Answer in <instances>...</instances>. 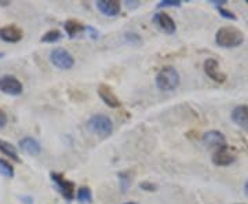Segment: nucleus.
<instances>
[{
	"mask_svg": "<svg viewBox=\"0 0 248 204\" xmlns=\"http://www.w3.org/2000/svg\"><path fill=\"white\" fill-rule=\"evenodd\" d=\"M215 43L222 48H234L244 43V33L236 27H222L215 33Z\"/></svg>",
	"mask_w": 248,
	"mask_h": 204,
	"instance_id": "1",
	"label": "nucleus"
},
{
	"mask_svg": "<svg viewBox=\"0 0 248 204\" xmlns=\"http://www.w3.org/2000/svg\"><path fill=\"white\" fill-rule=\"evenodd\" d=\"M181 76L175 68L164 66L156 76V86L161 91H172L179 86Z\"/></svg>",
	"mask_w": 248,
	"mask_h": 204,
	"instance_id": "2",
	"label": "nucleus"
},
{
	"mask_svg": "<svg viewBox=\"0 0 248 204\" xmlns=\"http://www.w3.org/2000/svg\"><path fill=\"white\" fill-rule=\"evenodd\" d=\"M86 127H87L90 133L97 135V137H101V138H105L113 131L112 120L105 115L91 116L87 120V123H86Z\"/></svg>",
	"mask_w": 248,
	"mask_h": 204,
	"instance_id": "3",
	"label": "nucleus"
},
{
	"mask_svg": "<svg viewBox=\"0 0 248 204\" xmlns=\"http://www.w3.org/2000/svg\"><path fill=\"white\" fill-rule=\"evenodd\" d=\"M50 60L55 68L62 69V71H69L75 65V58L68 50L62 48V47H57L50 53Z\"/></svg>",
	"mask_w": 248,
	"mask_h": 204,
	"instance_id": "4",
	"label": "nucleus"
},
{
	"mask_svg": "<svg viewBox=\"0 0 248 204\" xmlns=\"http://www.w3.org/2000/svg\"><path fill=\"white\" fill-rule=\"evenodd\" d=\"M0 91L3 94L17 97V95L22 94L24 86H22V83L16 76H13V75H4V76L0 78Z\"/></svg>",
	"mask_w": 248,
	"mask_h": 204,
	"instance_id": "5",
	"label": "nucleus"
},
{
	"mask_svg": "<svg viewBox=\"0 0 248 204\" xmlns=\"http://www.w3.org/2000/svg\"><path fill=\"white\" fill-rule=\"evenodd\" d=\"M51 179H53L54 184L57 185V188L60 189L61 195L68 202L73 200V197H75V184L72 181H68L62 174H58V173H51Z\"/></svg>",
	"mask_w": 248,
	"mask_h": 204,
	"instance_id": "6",
	"label": "nucleus"
},
{
	"mask_svg": "<svg viewBox=\"0 0 248 204\" xmlns=\"http://www.w3.org/2000/svg\"><path fill=\"white\" fill-rule=\"evenodd\" d=\"M236 161L234 153L229 149V146H223L221 149H217L213 155V163L218 167H226Z\"/></svg>",
	"mask_w": 248,
	"mask_h": 204,
	"instance_id": "7",
	"label": "nucleus"
},
{
	"mask_svg": "<svg viewBox=\"0 0 248 204\" xmlns=\"http://www.w3.org/2000/svg\"><path fill=\"white\" fill-rule=\"evenodd\" d=\"M204 72H205V75L210 79L217 81V83H225L226 81V75L223 72H221L219 63L214 58L205 60V63H204Z\"/></svg>",
	"mask_w": 248,
	"mask_h": 204,
	"instance_id": "8",
	"label": "nucleus"
},
{
	"mask_svg": "<svg viewBox=\"0 0 248 204\" xmlns=\"http://www.w3.org/2000/svg\"><path fill=\"white\" fill-rule=\"evenodd\" d=\"M153 22L156 24V27L159 28L160 31H163V32L167 33V35H172V33H175V31H177L175 21L170 17L167 13H157V14L153 17Z\"/></svg>",
	"mask_w": 248,
	"mask_h": 204,
	"instance_id": "9",
	"label": "nucleus"
},
{
	"mask_svg": "<svg viewBox=\"0 0 248 204\" xmlns=\"http://www.w3.org/2000/svg\"><path fill=\"white\" fill-rule=\"evenodd\" d=\"M203 141L205 145H208V148H214L215 151L217 149H221L223 146H228L226 145V138L221 131H217V130H211V131H207L203 135Z\"/></svg>",
	"mask_w": 248,
	"mask_h": 204,
	"instance_id": "10",
	"label": "nucleus"
},
{
	"mask_svg": "<svg viewBox=\"0 0 248 204\" xmlns=\"http://www.w3.org/2000/svg\"><path fill=\"white\" fill-rule=\"evenodd\" d=\"M22 29L17 25H7V27L0 28V40L6 43H18L22 39Z\"/></svg>",
	"mask_w": 248,
	"mask_h": 204,
	"instance_id": "11",
	"label": "nucleus"
},
{
	"mask_svg": "<svg viewBox=\"0 0 248 204\" xmlns=\"http://www.w3.org/2000/svg\"><path fill=\"white\" fill-rule=\"evenodd\" d=\"M95 6L107 17H116L122 9V4L119 0H98Z\"/></svg>",
	"mask_w": 248,
	"mask_h": 204,
	"instance_id": "12",
	"label": "nucleus"
},
{
	"mask_svg": "<svg viewBox=\"0 0 248 204\" xmlns=\"http://www.w3.org/2000/svg\"><path fill=\"white\" fill-rule=\"evenodd\" d=\"M98 95L99 98L107 104L109 108H119L120 107V101L119 98L116 97V94L113 93V90L110 89L108 84H99L98 87Z\"/></svg>",
	"mask_w": 248,
	"mask_h": 204,
	"instance_id": "13",
	"label": "nucleus"
},
{
	"mask_svg": "<svg viewBox=\"0 0 248 204\" xmlns=\"http://www.w3.org/2000/svg\"><path fill=\"white\" fill-rule=\"evenodd\" d=\"M232 120L240 128L248 131V105H239L232 112Z\"/></svg>",
	"mask_w": 248,
	"mask_h": 204,
	"instance_id": "14",
	"label": "nucleus"
},
{
	"mask_svg": "<svg viewBox=\"0 0 248 204\" xmlns=\"http://www.w3.org/2000/svg\"><path fill=\"white\" fill-rule=\"evenodd\" d=\"M19 148L21 151L25 152L27 155H31V156H37L40 152H42V146L40 143L36 141L35 138L32 137H25L19 141Z\"/></svg>",
	"mask_w": 248,
	"mask_h": 204,
	"instance_id": "15",
	"label": "nucleus"
},
{
	"mask_svg": "<svg viewBox=\"0 0 248 204\" xmlns=\"http://www.w3.org/2000/svg\"><path fill=\"white\" fill-rule=\"evenodd\" d=\"M63 28H65V32L68 33L69 37H75V36H78L80 32H83L86 29L84 25L81 22H79V21H76V19H68L65 22Z\"/></svg>",
	"mask_w": 248,
	"mask_h": 204,
	"instance_id": "16",
	"label": "nucleus"
},
{
	"mask_svg": "<svg viewBox=\"0 0 248 204\" xmlns=\"http://www.w3.org/2000/svg\"><path fill=\"white\" fill-rule=\"evenodd\" d=\"M0 152H1L3 155L9 156L10 159H13L14 161H19L17 149H16L14 145H11L10 142L4 141V140H0Z\"/></svg>",
	"mask_w": 248,
	"mask_h": 204,
	"instance_id": "17",
	"label": "nucleus"
},
{
	"mask_svg": "<svg viewBox=\"0 0 248 204\" xmlns=\"http://www.w3.org/2000/svg\"><path fill=\"white\" fill-rule=\"evenodd\" d=\"M78 200L81 204H91L93 203V193L91 189L87 187H81L78 189Z\"/></svg>",
	"mask_w": 248,
	"mask_h": 204,
	"instance_id": "18",
	"label": "nucleus"
},
{
	"mask_svg": "<svg viewBox=\"0 0 248 204\" xmlns=\"http://www.w3.org/2000/svg\"><path fill=\"white\" fill-rule=\"evenodd\" d=\"M61 37V32H60L58 29H51V31L46 32L45 35H43L42 42H43V43H55V42H58Z\"/></svg>",
	"mask_w": 248,
	"mask_h": 204,
	"instance_id": "19",
	"label": "nucleus"
},
{
	"mask_svg": "<svg viewBox=\"0 0 248 204\" xmlns=\"http://www.w3.org/2000/svg\"><path fill=\"white\" fill-rule=\"evenodd\" d=\"M0 174L3 177L13 178L14 177V167L10 164L7 160L0 159Z\"/></svg>",
	"mask_w": 248,
	"mask_h": 204,
	"instance_id": "20",
	"label": "nucleus"
},
{
	"mask_svg": "<svg viewBox=\"0 0 248 204\" xmlns=\"http://www.w3.org/2000/svg\"><path fill=\"white\" fill-rule=\"evenodd\" d=\"M119 181H120V187H122V190L125 192L128 185L131 184V178H130V173L125 171V173H120L119 174Z\"/></svg>",
	"mask_w": 248,
	"mask_h": 204,
	"instance_id": "21",
	"label": "nucleus"
},
{
	"mask_svg": "<svg viewBox=\"0 0 248 204\" xmlns=\"http://www.w3.org/2000/svg\"><path fill=\"white\" fill-rule=\"evenodd\" d=\"M181 4V0H163L159 3V7H179Z\"/></svg>",
	"mask_w": 248,
	"mask_h": 204,
	"instance_id": "22",
	"label": "nucleus"
},
{
	"mask_svg": "<svg viewBox=\"0 0 248 204\" xmlns=\"http://www.w3.org/2000/svg\"><path fill=\"white\" fill-rule=\"evenodd\" d=\"M217 9H218L219 14H221L223 18H228V19H232V21H236V19H237V17L232 13L231 10H226L223 9V7H217Z\"/></svg>",
	"mask_w": 248,
	"mask_h": 204,
	"instance_id": "23",
	"label": "nucleus"
},
{
	"mask_svg": "<svg viewBox=\"0 0 248 204\" xmlns=\"http://www.w3.org/2000/svg\"><path fill=\"white\" fill-rule=\"evenodd\" d=\"M140 188L143 189V190H146V192H155V190H157V185H155V184H152L149 181H143L140 184Z\"/></svg>",
	"mask_w": 248,
	"mask_h": 204,
	"instance_id": "24",
	"label": "nucleus"
},
{
	"mask_svg": "<svg viewBox=\"0 0 248 204\" xmlns=\"http://www.w3.org/2000/svg\"><path fill=\"white\" fill-rule=\"evenodd\" d=\"M6 125H7V115H6V112H3V110L0 109V130H1Z\"/></svg>",
	"mask_w": 248,
	"mask_h": 204,
	"instance_id": "25",
	"label": "nucleus"
},
{
	"mask_svg": "<svg viewBox=\"0 0 248 204\" xmlns=\"http://www.w3.org/2000/svg\"><path fill=\"white\" fill-rule=\"evenodd\" d=\"M125 6H127L128 9H135V7L140 6V1H135V0H134V3H131V1H125Z\"/></svg>",
	"mask_w": 248,
	"mask_h": 204,
	"instance_id": "26",
	"label": "nucleus"
},
{
	"mask_svg": "<svg viewBox=\"0 0 248 204\" xmlns=\"http://www.w3.org/2000/svg\"><path fill=\"white\" fill-rule=\"evenodd\" d=\"M244 193H246V196L248 197V181L246 182V185H244Z\"/></svg>",
	"mask_w": 248,
	"mask_h": 204,
	"instance_id": "27",
	"label": "nucleus"
},
{
	"mask_svg": "<svg viewBox=\"0 0 248 204\" xmlns=\"http://www.w3.org/2000/svg\"><path fill=\"white\" fill-rule=\"evenodd\" d=\"M3 55H4V53H0V58H1V57H3Z\"/></svg>",
	"mask_w": 248,
	"mask_h": 204,
	"instance_id": "28",
	"label": "nucleus"
},
{
	"mask_svg": "<svg viewBox=\"0 0 248 204\" xmlns=\"http://www.w3.org/2000/svg\"><path fill=\"white\" fill-rule=\"evenodd\" d=\"M124 204H137V203H133V202H130V203H124Z\"/></svg>",
	"mask_w": 248,
	"mask_h": 204,
	"instance_id": "29",
	"label": "nucleus"
},
{
	"mask_svg": "<svg viewBox=\"0 0 248 204\" xmlns=\"http://www.w3.org/2000/svg\"><path fill=\"white\" fill-rule=\"evenodd\" d=\"M247 4H248V0H247Z\"/></svg>",
	"mask_w": 248,
	"mask_h": 204,
	"instance_id": "30",
	"label": "nucleus"
}]
</instances>
